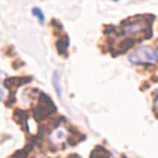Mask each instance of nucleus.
<instances>
[{
  "label": "nucleus",
  "instance_id": "nucleus-4",
  "mask_svg": "<svg viewBox=\"0 0 158 158\" xmlns=\"http://www.w3.org/2000/svg\"><path fill=\"white\" fill-rule=\"evenodd\" d=\"M32 15H33V16H36L41 23H43V22H44V14L42 12V10H41V9H38V7H33V9H32Z\"/></svg>",
  "mask_w": 158,
  "mask_h": 158
},
{
  "label": "nucleus",
  "instance_id": "nucleus-6",
  "mask_svg": "<svg viewBox=\"0 0 158 158\" xmlns=\"http://www.w3.org/2000/svg\"><path fill=\"white\" fill-rule=\"evenodd\" d=\"M158 105V89L154 91V107Z\"/></svg>",
  "mask_w": 158,
  "mask_h": 158
},
{
  "label": "nucleus",
  "instance_id": "nucleus-1",
  "mask_svg": "<svg viewBox=\"0 0 158 158\" xmlns=\"http://www.w3.org/2000/svg\"><path fill=\"white\" fill-rule=\"evenodd\" d=\"M128 62L135 65L154 64L158 62V49L148 46H141L128 56Z\"/></svg>",
  "mask_w": 158,
  "mask_h": 158
},
{
  "label": "nucleus",
  "instance_id": "nucleus-7",
  "mask_svg": "<svg viewBox=\"0 0 158 158\" xmlns=\"http://www.w3.org/2000/svg\"><path fill=\"white\" fill-rule=\"evenodd\" d=\"M5 98V90H4V88L0 85V99H4Z\"/></svg>",
  "mask_w": 158,
  "mask_h": 158
},
{
  "label": "nucleus",
  "instance_id": "nucleus-3",
  "mask_svg": "<svg viewBox=\"0 0 158 158\" xmlns=\"http://www.w3.org/2000/svg\"><path fill=\"white\" fill-rule=\"evenodd\" d=\"M64 137H65V131L62 130V128H57V130L53 132V135H52V141H54V142H60L62 139H64Z\"/></svg>",
  "mask_w": 158,
  "mask_h": 158
},
{
  "label": "nucleus",
  "instance_id": "nucleus-8",
  "mask_svg": "<svg viewBox=\"0 0 158 158\" xmlns=\"http://www.w3.org/2000/svg\"><path fill=\"white\" fill-rule=\"evenodd\" d=\"M111 1H118V0H111Z\"/></svg>",
  "mask_w": 158,
  "mask_h": 158
},
{
  "label": "nucleus",
  "instance_id": "nucleus-5",
  "mask_svg": "<svg viewBox=\"0 0 158 158\" xmlns=\"http://www.w3.org/2000/svg\"><path fill=\"white\" fill-rule=\"evenodd\" d=\"M58 73L56 72L54 74H53V85H54V88H56V91H57V95L58 96H60L62 95V91H60V86L58 85Z\"/></svg>",
  "mask_w": 158,
  "mask_h": 158
},
{
  "label": "nucleus",
  "instance_id": "nucleus-2",
  "mask_svg": "<svg viewBox=\"0 0 158 158\" xmlns=\"http://www.w3.org/2000/svg\"><path fill=\"white\" fill-rule=\"evenodd\" d=\"M143 30H144L143 23H141V22H130V23H127L126 26H123V28H122V35H125V36H131V35L142 32Z\"/></svg>",
  "mask_w": 158,
  "mask_h": 158
}]
</instances>
